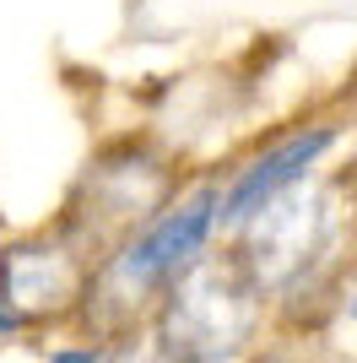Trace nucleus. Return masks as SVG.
<instances>
[{"mask_svg": "<svg viewBox=\"0 0 357 363\" xmlns=\"http://www.w3.org/2000/svg\"><path fill=\"white\" fill-rule=\"evenodd\" d=\"M211 206H217V196L206 190V196H195L190 206L168 212L163 223H157L147 239L125 255V266H119L125 282H135V288H141V282H157V277H168L184 255H195L200 239H206V228H211Z\"/></svg>", "mask_w": 357, "mask_h": 363, "instance_id": "f257e3e1", "label": "nucleus"}, {"mask_svg": "<svg viewBox=\"0 0 357 363\" xmlns=\"http://www.w3.org/2000/svg\"><path fill=\"white\" fill-rule=\"evenodd\" d=\"M330 141H336L330 130H314V136H298V141H287V147H276L271 157H260V163H254L249 174L227 190V212H222V217H233V223L254 217L271 196H276V190H282V184H293L298 174H303V168H309L314 157L330 147Z\"/></svg>", "mask_w": 357, "mask_h": 363, "instance_id": "f03ea898", "label": "nucleus"}, {"mask_svg": "<svg viewBox=\"0 0 357 363\" xmlns=\"http://www.w3.org/2000/svg\"><path fill=\"white\" fill-rule=\"evenodd\" d=\"M16 325H22V315H16V309H6V303H0V331H16Z\"/></svg>", "mask_w": 357, "mask_h": 363, "instance_id": "7ed1b4c3", "label": "nucleus"}, {"mask_svg": "<svg viewBox=\"0 0 357 363\" xmlns=\"http://www.w3.org/2000/svg\"><path fill=\"white\" fill-rule=\"evenodd\" d=\"M49 363H92V352H55Z\"/></svg>", "mask_w": 357, "mask_h": 363, "instance_id": "20e7f679", "label": "nucleus"}, {"mask_svg": "<svg viewBox=\"0 0 357 363\" xmlns=\"http://www.w3.org/2000/svg\"><path fill=\"white\" fill-rule=\"evenodd\" d=\"M352 315H357V303H352Z\"/></svg>", "mask_w": 357, "mask_h": 363, "instance_id": "39448f33", "label": "nucleus"}, {"mask_svg": "<svg viewBox=\"0 0 357 363\" xmlns=\"http://www.w3.org/2000/svg\"><path fill=\"white\" fill-rule=\"evenodd\" d=\"M130 363H135V358H130Z\"/></svg>", "mask_w": 357, "mask_h": 363, "instance_id": "423d86ee", "label": "nucleus"}]
</instances>
